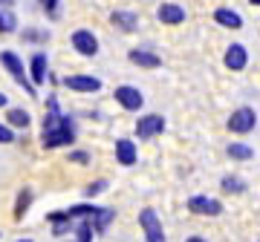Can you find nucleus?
I'll return each instance as SVG.
<instances>
[{"mask_svg":"<svg viewBox=\"0 0 260 242\" xmlns=\"http://www.w3.org/2000/svg\"><path fill=\"white\" fill-rule=\"evenodd\" d=\"M116 158H119V165H136V144L130 139H119L116 141Z\"/></svg>","mask_w":260,"mask_h":242,"instance_id":"obj_12","label":"nucleus"},{"mask_svg":"<svg viewBox=\"0 0 260 242\" xmlns=\"http://www.w3.org/2000/svg\"><path fill=\"white\" fill-rule=\"evenodd\" d=\"M165 130V118L162 115H142L136 121V133H139V139H150V136H156V133Z\"/></svg>","mask_w":260,"mask_h":242,"instance_id":"obj_8","label":"nucleus"},{"mask_svg":"<svg viewBox=\"0 0 260 242\" xmlns=\"http://www.w3.org/2000/svg\"><path fill=\"white\" fill-rule=\"evenodd\" d=\"M214 20H217L220 26H229V29H240L243 26V18L232 9H217L214 12Z\"/></svg>","mask_w":260,"mask_h":242,"instance_id":"obj_14","label":"nucleus"},{"mask_svg":"<svg viewBox=\"0 0 260 242\" xmlns=\"http://www.w3.org/2000/svg\"><path fill=\"white\" fill-rule=\"evenodd\" d=\"M113 23L119 29H124V32H133L139 20H136V15H130V12H113Z\"/></svg>","mask_w":260,"mask_h":242,"instance_id":"obj_16","label":"nucleus"},{"mask_svg":"<svg viewBox=\"0 0 260 242\" xmlns=\"http://www.w3.org/2000/svg\"><path fill=\"white\" fill-rule=\"evenodd\" d=\"M246 64H249V52H246V47L232 44V47H229V52H225V66L237 72V69H243Z\"/></svg>","mask_w":260,"mask_h":242,"instance_id":"obj_10","label":"nucleus"},{"mask_svg":"<svg viewBox=\"0 0 260 242\" xmlns=\"http://www.w3.org/2000/svg\"><path fill=\"white\" fill-rule=\"evenodd\" d=\"M0 64H3L6 69H9V72H12V78H15L18 84H23V87H26V93H29V95H35V87L29 84L26 72H23V64H20V58L15 55V52H0Z\"/></svg>","mask_w":260,"mask_h":242,"instance_id":"obj_3","label":"nucleus"},{"mask_svg":"<svg viewBox=\"0 0 260 242\" xmlns=\"http://www.w3.org/2000/svg\"><path fill=\"white\" fill-rule=\"evenodd\" d=\"M29 66H32V84H44V81H47V55L38 52Z\"/></svg>","mask_w":260,"mask_h":242,"instance_id":"obj_15","label":"nucleus"},{"mask_svg":"<svg viewBox=\"0 0 260 242\" xmlns=\"http://www.w3.org/2000/svg\"><path fill=\"white\" fill-rule=\"evenodd\" d=\"M0 107H6V95L0 93Z\"/></svg>","mask_w":260,"mask_h":242,"instance_id":"obj_27","label":"nucleus"},{"mask_svg":"<svg viewBox=\"0 0 260 242\" xmlns=\"http://www.w3.org/2000/svg\"><path fill=\"white\" fill-rule=\"evenodd\" d=\"M6 118H9L12 127H23V130L29 127V112L26 110H9V115H6Z\"/></svg>","mask_w":260,"mask_h":242,"instance_id":"obj_18","label":"nucleus"},{"mask_svg":"<svg viewBox=\"0 0 260 242\" xmlns=\"http://www.w3.org/2000/svg\"><path fill=\"white\" fill-rule=\"evenodd\" d=\"M139 225H142V231H145V239H148V242H165V233H162V222H159L156 211L145 208V211L139 214Z\"/></svg>","mask_w":260,"mask_h":242,"instance_id":"obj_2","label":"nucleus"},{"mask_svg":"<svg viewBox=\"0 0 260 242\" xmlns=\"http://www.w3.org/2000/svg\"><path fill=\"white\" fill-rule=\"evenodd\" d=\"M104 187H107L104 182H95V185H87V190H84V193H87V196H95V193H102Z\"/></svg>","mask_w":260,"mask_h":242,"instance_id":"obj_24","label":"nucleus"},{"mask_svg":"<svg viewBox=\"0 0 260 242\" xmlns=\"http://www.w3.org/2000/svg\"><path fill=\"white\" fill-rule=\"evenodd\" d=\"M18 26V20H15V15L6 9H0V32H12V29Z\"/></svg>","mask_w":260,"mask_h":242,"instance_id":"obj_21","label":"nucleus"},{"mask_svg":"<svg viewBox=\"0 0 260 242\" xmlns=\"http://www.w3.org/2000/svg\"><path fill=\"white\" fill-rule=\"evenodd\" d=\"M249 3H251V6H260V0H249Z\"/></svg>","mask_w":260,"mask_h":242,"instance_id":"obj_28","label":"nucleus"},{"mask_svg":"<svg viewBox=\"0 0 260 242\" xmlns=\"http://www.w3.org/2000/svg\"><path fill=\"white\" fill-rule=\"evenodd\" d=\"M188 211L200 214V216H217V214H223V205L217 199H211V196H191L188 199Z\"/></svg>","mask_w":260,"mask_h":242,"instance_id":"obj_5","label":"nucleus"},{"mask_svg":"<svg viewBox=\"0 0 260 242\" xmlns=\"http://www.w3.org/2000/svg\"><path fill=\"white\" fill-rule=\"evenodd\" d=\"M130 61L136 66H148V69H156L162 61H159V55H153V52H148V49H130Z\"/></svg>","mask_w":260,"mask_h":242,"instance_id":"obj_13","label":"nucleus"},{"mask_svg":"<svg viewBox=\"0 0 260 242\" xmlns=\"http://www.w3.org/2000/svg\"><path fill=\"white\" fill-rule=\"evenodd\" d=\"M29 202H32V190H20V196H18V208H15V214L18 216H23L29 211Z\"/></svg>","mask_w":260,"mask_h":242,"instance_id":"obj_22","label":"nucleus"},{"mask_svg":"<svg viewBox=\"0 0 260 242\" xmlns=\"http://www.w3.org/2000/svg\"><path fill=\"white\" fill-rule=\"evenodd\" d=\"M229 156L237 158V162H246V158L254 156V150H251L249 144H229Z\"/></svg>","mask_w":260,"mask_h":242,"instance_id":"obj_17","label":"nucleus"},{"mask_svg":"<svg viewBox=\"0 0 260 242\" xmlns=\"http://www.w3.org/2000/svg\"><path fill=\"white\" fill-rule=\"evenodd\" d=\"M18 242H32V239H18Z\"/></svg>","mask_w":260,"mask_h":242,"instance_id":"obj_29","label":"nucleus"},{"mask_svg":"<svg viewBox=\"0 0 260 242\" xmlns=\"http://www.w3.org/2000/svg\"><path fill=\"white\" fill-rule=\"evenodd\" d=\"M9 141H15V133L6 124H0V144H9Z\"/></svg>","mask_w":260,"mask_h":242,"instance_id":"obj_23","label":"nucleus"},{"mask_svg":"<svg viewBox=\"0 0 260 242\" xmlns=\"http://www.w3.org/2000/svg\"><path fill=\"white\" fill-rule=\"evenodd\" d=\"M75 139V130H73V121L64 118L61 112H58V101L55 98H49V112L47 118H44V147H61V144H70Z\"/></svg>","mask_w":260,"mask_h":242,"instance_id":"obj_1","label":"nucleus"},{"mask_svg":"<svg viewBox=\"0 0 260 242\" xmlns=\"http://www.w3.org/2000/svg\"><path fill=\"white\" fill-rule=\"evenodd\" d=\"M116 101L124 110H139L142 104H145V98H142V93L136 87H116Z\"/></svg>","mask_w":260,"mask_h":242,"instance_id":"obj_9","label":"nucleus"},{"mask_svg":"<svg viewBox=\"0 0 260 242\" xmlns=\"http://www.w3.org/2000/svg\"><path fill=\"white\" fill-rule=\"evenodd\" d=\"M156 15H159V20H162V23H171V26L185 20V9H182V6H177V3H162Z\"/></svg>","mask_w":260,"mask_h":242,"instance_id":"obj_11","label":"nucleus"},{"mask_svg":"<svg viewBox=\"0 0 260 242\" xmlns=\"http://www.w3.org/2000/svg\"><path fill=\"white\" fill-rule=\"evenodd\" d=\"M223 190H225V193H243V190H246V185H243L237 176H225L223 179Z\"/></svg>","mask_w":260,"mask_h":242,"instance_id":"obj_19","label":"nucleus"},{"mask_svg":"<svg viewBox=\"0 0 260 242\" xmlns=\"http://www.w3.org/2000/svg\"><path fill=\"white\" fill-rule=\"evenodd\" d=\"M41 3H44V6H47L49 12H55V3H58V0H41Z\"/></svg>","mask_w":260,"mask_h":242,"instance_id":"obj_25","label":"nucleus"},{"mask_svg":"<svg viewBox=\"0 0 260 242\" xmlns=\"http://www.w3.org/2000/svg\"><path fill=\"white\" fill-rule=\"evenodd\" d=\"M73 47L81 52V55H95L99 52V41H95L93 32H87V29H78V32H73Z\"/></svg>","mask_w":260,"mask_h":242,"instance_id":"obj_7","label":"nucleus"},{"mask_svg":"<svg viewBox=\"0 0 260 242\" xmlns=\"http://www.w3.org/2000/svg\"><path fill=\"white\" fill-rule=\"evenodd\" d=\"M254 124H257V115L251 107H240V110L232 112V118H229V130L232 133H251L254 130Z\"/></svg>","mask_w":260,"mask_h":242,"instance_id":"obj_4","label":"nucleus"},{"mask_svg":"<svg viewBox=\"0 0 260 242\" xmlns=\"http://www.w3.org/2000/svg\"><path fill=\"white\" fill-rule=\"evenodd\" d=\"M185 242H205V239H203V236H188Z\"/></svg>","mask_w":260,"mask_h":242,"instance_id":"obj_26","label":"nucleus"},{"mask_svg":"<svg viewBox=\"0 0 260 242\" xmlns=\"http://www.w3.org/2000/svg\"><path fill=\"white\" fill-rule=\"evenodd\" d=\"M64 84L75 93H99L102 90V81L93 75H70V78H64Z\"/></svg>","mask_w":260,"mask_h":242,"instance_id":"obj_6","label":"nucleus"},{"mask_svg":"<svg viewBox=\"0 0 260 242\" xmlns=\"http://www.w3.org/2000/svg\"><path fill=\"white\" fill-rule=\"evenodd\" d=\"M113 211L110 208H107V211H99V214H95V219H93V225H95V231H104V228H107V225L113 222Z\"/></svg>","mask_w":260,"mask_h":242,"instance_id":"obj_20","label":"nucleus"}]
</instances>
